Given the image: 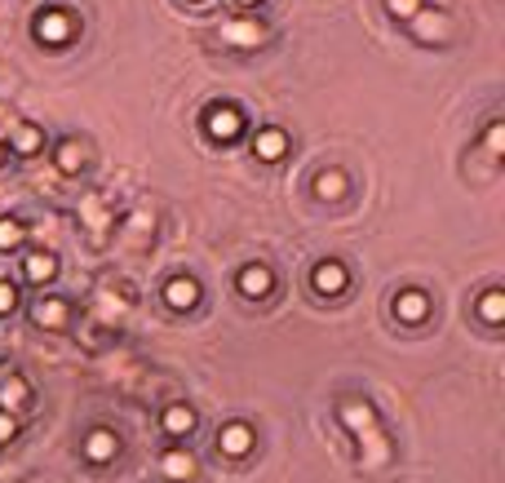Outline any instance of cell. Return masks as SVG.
<instances>
[{
  "label": "cell",
  "instance_id": "6da1fadb",
  "mask_svg": "<svg viewBox=\"0 0 505 483\" xmlns=\"http://www.w3.org/2000/svg\"><path fill=\"white\" fill-rule=\"evenodd\" d=\"M31 31H36L40 45H67L71 31H76V18L67 9H45V13H36V27Z\"/></svg>",
  "mask_w": 505,
  "mask_h": 483
},
{
  "label": "cell",
  "instance_id": "7a4b0ae2",
  "mask_svg": "<svg viewBox=\"0 0 505 483\" xmlns=\"http://www.w3.org/2000/svg\"><path fill=\"white\" fill-rule=\"evenodd\" d=\"M204 133H209L213 142H236V137L244 133V116H240L236 107L218 103V107H209V112H204Z\"/></svg>",
  "mask_w": 505,
  "mask_h": 483
},
{
  "label": "cell",
  "instance_id": "3957f363",
  "mask_svg": "<svg viewBox=\"0 0 505 483\" xmlns=\"http://www.w3.org/2000/svg\"><path fill=\"white\" fill-rule=\"evenodd\" d=\"M310 284H315V293H324V297H337V293H346V284H351V271L342 266V262H319L315 266V275H310Z\"/></svg>",
  "mask_w": 505,
  "mask_h": 483
},
{
  "label": "cell",
  "instance_id": "277c9868",
  "mask_svg": "<svg viewBox=\"0 0 505 483\" xmlns=\"http://www.w3.org/2000/svg\"><path fill=\"white\" fill-rule=\"evenodd\" d=\"M390 306H394V320H403V324H421L430 315V297L421 288H399Z\"/></svg>",
  "mask_w": 505,
  "mask_h": 483
},
{
  "label": "cell",
  "instance_id": "5b68a950",
  "mask_svg": "<svg viewBox=\"0 0 505 483\" xmlns=\"http://www.w3.org/2000/svg\"><path fill=\"white\" fill-rule=\"evenodd\" d=\"M164 302H169L173 311H191V306H200V284H195L191 275H173V279L164 284Z\"/></svg>",
  "mask_w": 505,
  "mask_h": 483
},
{
  "label": "cell",
  "instance_id": "8992f818",
  "mask_svg": "<svg viewBox=\"0 0 505 483\" xmlns=\"http://www.w3.org/2000/svg\"><path fill=\"white\" fill-rule=\"evenodd\" d=\"M252 444H257V439H252V430L244 421H231V426L218 430V453H227V457H244Z\"/></svg>",
  "mask_w": 505,
  "mask_h": 483
},
{
  "label": "cell",
  "instance_id": "52a82bcc",
  "mask_svg": "<svg viewBox=\"0 0 505 483\" xmlns=\"http://www.w3.org/2000/svg\"><path fill=\"white\" fill-rule=\"evenodd\" d=\"M284 151H288V133L284 129H257V137H252V155L257 160L275 164V160H284Z\"/></svg>",
  "mask_w": 505,
  "mask_h": 483
},
{
  "label": "cell",
  "instance_id": "ba28073f",
  "mask_svg": "<svg viewBox=\"0 0 505 483\" xmlns=\"http://www.w3.org/2000/svg\"><path fill=\"white\" fill-rule=\"evenodd\" d=\"M337 417H342V426H351L355 435H364V430L373 435V430H377V412H373L364 399H346V404L337 408Z\"/></svg>",
  "mask_w": 505,
  "mask_h": 483
},
{
  "label": "cell",
  "instance_id": "9c48e42d",
  "mask_svg": "<svg viewBox=\"0 0 505 483\" xmlns=\"http://www.w3.org/2000/svg\"><path fill=\"white\" fill-rule=\"evenodd\" d=\"M80 448H85V457H89L94 466H107V462H112L116 453H120V439H116L112 430H89Z\"/></svg>",
  "mask_w": 505,
  "mask_h": 483
},
{
  "label": "cell",
  "instance_id": "30bf717a",
  "mask_svg": "<svg viewBox=\"0 0 505 483\" xmlns=\"http://www.w3.org/2000/svg\"><path fill=\"white\" fill-rule=\"evenodd\" d=\"M270 288H275V271H270V266L252 262V266L240 271V293H244V297H266Z\"/></svg>",
  "mask_w": 505,
  "mask_h": 483
},
{
  "label": "cell",
  "instance_id": "8fae6325",
  "mask_svg": "<svg viewBox=\"0 0 505 483\" xmlns=\"http://www.w3.org/2000/svg\"><path fill=\"white\" fill-rule=\"evenodd\" d=\"M160 471H164V479L186 483L191 475H195V457H191L186 448H169V453L160 457Z\"/></svg>",
  "mask_w": 505,
  "mask_h": 483
},
{
  "label": "cell",
  "instance_id": "7c38bea8",
  "mask_svg": "<svg viewBox=\"0 0 505 483\" xmlns=\"http://www.w3.org/2000/svg\"><path fill=\"white\" fill-rule=\"evenodd\" d=\"M22 275H27L31 284H49V279L58 275V257H54V253H27Z\"/></svg>",
  "mask_w": 505,
  "mask_h": 483
},
{
  "label": "cell",
  "instance_id": "4fadbf2b",
  "mask_svg": "<svg viewBox=\"0 0 505 483\" xmlns=\"http://www.w3.org/2000/svg\"><path fill=\"white\" fill-rule=\"evenodd\" d=\"M31 320H36L40 329H62V324H67V302H62V297H45V302L31 306Z\"/></svg>",
  "mask_w": 505,
  "mask_h": 483
},
{
  "label": "cell",
  "instance_id": "5bb4252c",
  "mask_svg": "<svg viewBox=\"0 0 505 483\" xmlns=\"http://www.w3.org/2000/svg\"><path fill=\"white\" fill-rule=\"evenodd\" d=\"M160 426H164L169 435H191V430H195V408H186V404H169L164 417H160Z\"/></svg>",
  "mask_w": 505,
  "mask_h": 483
},
{
  "label": "cell",
  "instance_id": "9a60e30c",
  "mask_svg": "<svg viewBox=\"0 0 505 483\" xmlns=\"http://www.w3.org/2000/svg\"><path fill=\"white\" fill-rule=\"evenodd\" d=\"M412 31L421 36V40H443L448 36V18L435 9V13H426V9H417V18H412Z\"/></svg>",
  "mask_w": 505,
  "mask_h": 483
},
{
  "label": "cell",
  "instance_id": "2e32d148",
  "mask_svg": "<svg viewBox=\"0 0 505 483\" xmlns=\"http://www.w3.org/2000/svg\"><path fill=\"white\" fill-rule=\"evenodd\" d=\"M346 191H351V182H346L342 169H324V173L315 178V196H319V200H342Z\"/></svg>",
  "mask_w": 505,
  "mask_h": 483
},
{
  "label": "cell",
  "instance_id": "e0dca14e",
  "mask_svg": "<svg viewBox=\"0 0 505 483\" xmlns=\"http://www.w3.org/2000/svg\"><path fill=\"white\" fill-rule=\"evenodd\" d=\"M22 404H27V381L9 372V377L0 381V412H13V408H22Z\"/></svg>",
  "mask_w": 505,
  "mask_h": 483
},
{
  "label": "cell",
  "instance_id": "ac0fdd59",
  "mask_svg": "<svg viewBox=\"0 0 505 483\" xmlns=\"http://www.w3.org/2000/svg\"><path fill=\"white\" fill-rule=\"evenodd\" d=\"M479 315H484L488 324H501L505 320V293L501 288H488V293L479 297Z\"/></svg>",
  "mask_w": 505,
  "mask_h": 483
},
{
  "label": "cell",
  "instance_id": "d6986e66",
  "mask_svg": "<svg viewBox=\"0 0 505 483\" xmlns=\"http://www.w3.org/2000/svg\"><path fill=\"white\" fill-rule=\"evenodd\" d=\"M58 169L62 173H80L85 169V146L80 142H62L58 146Z\"/></svg>",
  "mask_w": 505,
  "mask_h": 483
},
{
  "label": "cell",
  "instance_id": "ffe728a7",
  "mask_svg": "<svg viewBox=\"0 0 505 483\" xmlns=\"http://www.w3.org/2000/svg\"><path fill=\"white\" fill-rule=\"evenodd\" d=\"M40 142H45V133H40L36 124H18V133H13V146H18L22 155H31Z\"/></svg>",
  "mask_w": 505,
  "mask_h": 483
},
{
  "label": "cell",
  "instance_id": "44dd1931",
  "mask_svg": "<svg viewBox=\"0 0 505 483\" xmlns=\"http://www.w3.org/2000/svg\"><path fill=\"white\" fill-rule=\"evenodd\" d=\"M22 236H27V231H22L18 218H0V248H18Z\"/></svg>",
  "mask_w": 505,
  "mask_h": 483
},
{
  "label": "cell",
  "instance_id": "7402d4cb",
  "mask_svg": "<svg viewBox=\"0 0 505 483\" xmlns=\"http://www.w3.org/2000/svg\"><path fill=\"white\" fill-rule=\"evenodd\" d=\"M385 9H390L394 18L412 22V18H417V9H421V0H385Z\"/></svg>",
  "mask_w": 505,
  "mask_h": 483
},
{
  "label": "cell",
  "instance_id": "603a6c76",
  "mask_svg": "<svg viewBox=\"0 0 505 483\" xmlns=\"http://www.w3.org/2000/svg\"><path fill=\"white\" fill-rule=\"evenodd\" d=\"M13 306H18V288L9 279H0V315H9Z\"/></svg>",
  "mask_w": 505,
  "mask_h": 483
},
{
  "label": "cell",
  "instance_id": "cb8c5ba5",
  "mask_svg": "<svg viewBox=\"0 0 505 483\" xmlns=\"http://www.w3.org/2000/svg\"><path fill=\"white\" fill-rule=\"evenodd\" d=\"M227 36H236V40H261V27H249V22H231V27H227Z\"/></svg>",
  "mask_w": 505,
  "mask_h": 483
},
{
  "label": "cell",
  "instance_id": "d4e9b609",
  "mask_svg": "<svg viewBox=\"0 0 505 483\" xmlns=\"http://www.w3.org/2000/svg\"><path fill=\"white\" fill-rule=\"evenodd\" d=\"M488 151H493V155L505 151V124H488Z\"/></svg>",
  "mask_w": 505,
  "mask_h": 483
},
{
  "label": "cell",
  "instance_id": "484cf974",
  "mask_svg": "<svg viewBox=\"0 0 505 483\" xmlns=\"http://www.w3.org/2000/svg\"><path fill=\"white\" fill-rule=\"evenodd\" d=\"M13 435H18V421H13V412H0V448H4Z\"/></svg>",
  "mask_w": 505,
  "mask_h": 483
},
{
  "label": "cell",
  "instance_id": "4316f807",
  "mask_svg": "<svg viewBox=\"0 0 505 483\" xmlns=\"http://www.w3.org/2000/svg\"><path fill=\"white\" fill-rule=\"evenodd\" d=\"M236 4H261V0H236Z\"/></svg>",
  "mask_w": 505,
  "mask_h": 483
},
{
  "label": "cell",
  "instance_id": "83f0119b",
  "mask_svg": "<svg viewBox=\"0 0 505 483\" xmlns=\"http://www.w3.org/2000/svg\"><path fill=\"white\" fill-rule=\"evenodd\" d=\"M0 164H4V146H0Z\"/></svg>",
  "mask_w": 505,
  "mask_h": 483
}]
</instances>
